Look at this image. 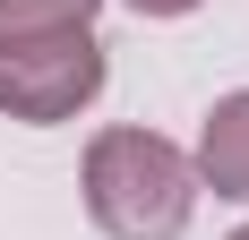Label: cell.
I'll list each match as a JSON object with an SVG mask.
<instances>
[{"label": "cell", "mask_w": 249, "mask_h": 240, "mask_svg": "<svg viewBox=\"0 0 249 240\" xmlns=\"http://www.w3.org/2000/svg\"><path fill=\"white\" fill-rule=\"evenodd\" d=\"M86 215L112 240H180L198 215V171L155 129H103L86 146Z\"/></svg>", "instance_id": "6da1fadb"}, {"label": "cell", "mask_w": 249, "mask_h": 240, "mask_svg": "<svg viewBox=\"0 0 249 240\" xmlns=\"http://www.w3.org/2000/svg\"><path fill=\"white\" fill-rule=\"evenodd\" d=\"M95 95H103V43H95V26L0 51V112H9V120H26V129L77 120Z\"/></svg>", "instance_id": "7a4b0ae2"}, {"label": "cell", "mask_w": 249, "mask_h": 240, "mask_svg": "<svg viewBox=\"0 0 249 240\" xmlns=\"http://www.w3.org/2000/svg\"><path fill=\"white\" fill-rule=\"evenodd\" d=\"M189 171H198V189H215V197H232V206H249V86H241V95H224L215 112H206Z\"/></svg>", "instance_id": "3957f363"}, {"label": "cell", "mask_w": 249, "mask_h": 240, "mask_svg": "<svg viewBox=\"0 0 249 240\" xmlns=\"http://www.w3.org/2000/svg\"><path fill=\"white\" fill-rule=\"evenodd\" d=\"M103 0H0V51L18 43H43V34H77V26H95Z\"/></svg>", "instance_id": "277c9868"}, {"label": "cell", "mask_w": 249, "mask_h": 240, "mask_svg": "<svg viewBox=\"0 0 249 240\" xmlns=\"http://www.w3.org/2000/svg\"><path fill=\"white\" fill-rule=\"evenodd\" d=\"M129 9H138V17H189L198 0H129Z\"/></svg>", "instance_id": "5b68a950"}, {"label": "cell", "mask_w": 249, "mask_h": 240, "mask_svg": "<svg viewBox=\"0 0 249 240\" xmlns=\"http://www.w3.org/2000/svg\"><path fill=\"white\" fill-rule=\"evenodd\" d=\"M232 240H249V223H241V232H232Z\"/></svg>", "instance_id": "8992f818"}]
</instances>
